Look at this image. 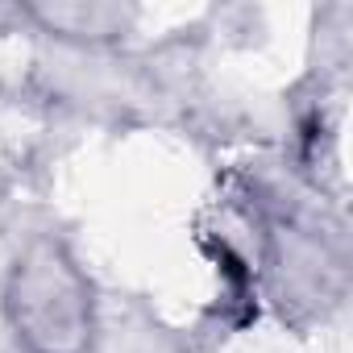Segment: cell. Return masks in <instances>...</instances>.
<instances>
[{
	"label": "cell",
	"instance_id": "obj_1",
	"mask_svg": "<svg viewBox=\"0 0 353 353\" xmlns=\"http://www.w3.org/2000/svg\"><path fill=\"white\" fill-rule=\"evenodd\" d=\"M9 320L34 353H83L92 341V287L59 241H34L9 279Z\"/></svg>",
	"mask_w": 353,
	"mask_h": 353
}]
</instances>
